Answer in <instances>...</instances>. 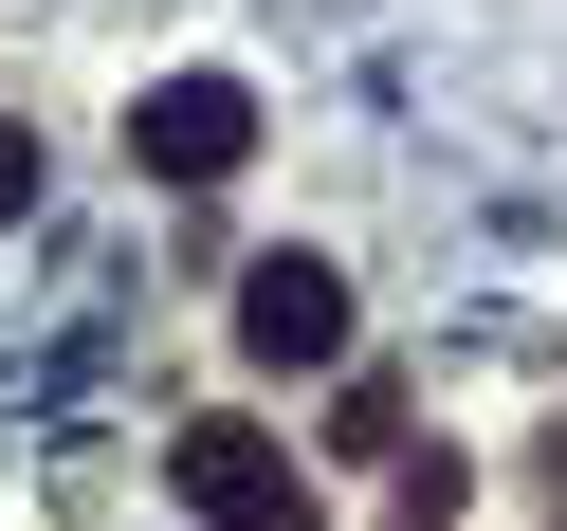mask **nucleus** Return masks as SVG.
I'll use <instances>...</instances> for the list:
<instances>
[{
  "label": "nucleus",
  "instance_id": "f257e3e1",
  "mask_svg": "<svg viewBox=\"0 0 567 531\" xmlns=\"http://www.w3.org/2000/svg\"><path fill=\"white\" fill-rule=\"evenodd\" d=\"M165 477H184V513H202V531H330L275 421H184V440H165Z\"/></svg>",
  "mask_w": 567,
  "mask_h": 531
},
{
  "label": "nucleus",
  "instance_id": "f03ea898",
  "mask_svg": "<svg viewBox=\"0 0 567 531\" xmlns=\"http://www.w3.org/2000/svg\"><path fill=\"white\" fill-rule=\"evenodd\" d=\"M238 147H257V92L238 74H165L147 111H128V165H147V184H220Z\"/></svg>",
  "mask_w": 567,
  "mask_h": 531
},
{
  "label": "nucleus",
  "instance_id": "7ed1b4c3",
  "mask_svg": "<svg viewBox=\"0 0 567 531\" xmlns=\"http://www.w3.org/2000/svg\"><path fill=\"white\" fill-rule=\"evenodd\" d=\"M238 348L257 367H348V275L330 257H257L238 275Z\"/></svg>",
  "mask_w": 567,
  "mask_h": 531
},
{
  "label": "nucleus",
  "instance_id": "20e7f679",
  "mask_svg": "<svg viewBox=\"0 0 567 531\" xmlns=\"http://www.w3.org/2000/svg\"><path fill=\"white\" fill-rule=\"evenodd\" d=\"M0 221H38V147H19V129H0Z\"/></svg>",
  "mask_w": 567,
  "mask_h": 531
}]
</instances>
